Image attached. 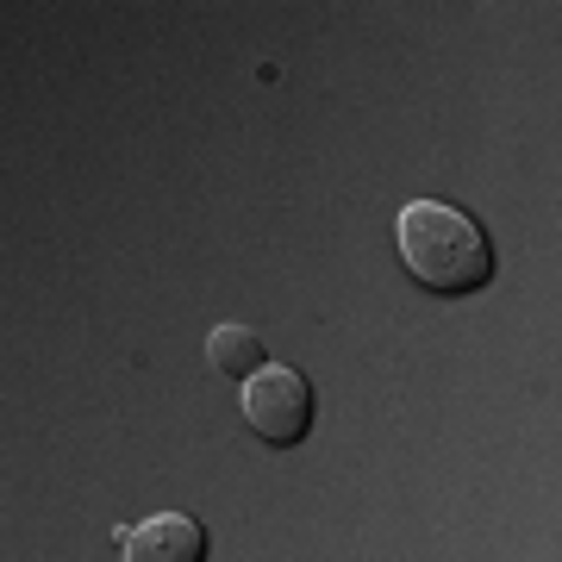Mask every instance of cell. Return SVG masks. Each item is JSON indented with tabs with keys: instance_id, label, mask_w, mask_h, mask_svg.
Segmentation results:
<instances>
[{
	"instance_id": "obj_1",
	"label": "cell",
	"mask_w": 562,
	"mask_h": 562,
	"mask_svg": "<svg viewBox=\"0 0 562 562\" xmlns=\"http://www.w3.org/2000/svg\"><path fill=\"white\" fill-rule=\"evenodd\" d=\"M394 244H401L406 276L425 294H482L494 281V244H487L482 220L462 213L450 201H406L394 220Z\"/></svg>"
},
{
	"instance_id": "obj_2",
	"label": "cell",
	"mask_w": 562,
	"mask_h": 562,
	"mask_svg": "<svg viewBox=\"0 0 562 562\" xmlns=\"http://www.w3.org/2000/svg\"><path fill=\"white\" fill-rule=\"evenodd\" d=\"M238 406H244V425H250L262 443H276V450H294V443L313 431V413H319L313 382H306L301 369H288V362H269L262 375H250Z\"/></svg>"
},
{
	"instance_id": "obj_3",
	"label": "cell",
	"mask_w": 562,
	"mask_h": 562,
	"mask_svg": "<svg viewBox=\"0 0 562 562\" xmlns=\"http://www.w3.org/2000/svg\"><path fill=\"white\" fill-rule=\"evenodd\" d=\"M120 562H206V525L194 513H150L120 531Z\"/></svg>"
},
{
	"instance_id": "obj_4",
	"label": "cell",
	"mask_w": 562,
	"mask_h": 562,
	"mask_svg": "<svg viewBox=\"0 0 562 562\" xmlns=\"http://www.w3.org/2000/svg\"><path fill=\"white\" fill-rule=\"evenodd\" d=\"M206 362H213L220 375L250 382V375L269 369V344H262V331H250V325H213V338H206Z\"/></svg>"
}]
</instances>
